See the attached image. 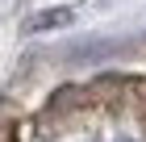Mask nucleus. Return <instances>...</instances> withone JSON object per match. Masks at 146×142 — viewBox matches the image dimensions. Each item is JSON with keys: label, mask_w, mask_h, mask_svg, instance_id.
<instances>
[{"label": "nucleus", "mask_w": 146, "mask_h": 142, "mask_svg": "<svg viewBox=\"0 0 146 142\" xmlns=\"http://www.w3.org/2000/svg\"><path fill=\"white\" fill-rule=\"evenodd\" d=\"M71 21H75V9H46V13H34L25 29L29 33H46V29H63Z\"/></svg>", "instance_id": "1"}]
</instances>
